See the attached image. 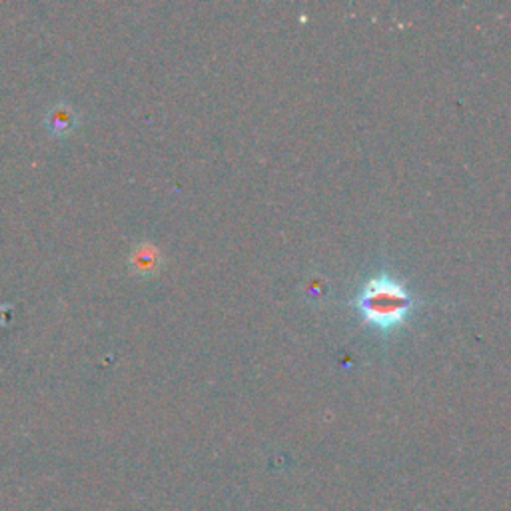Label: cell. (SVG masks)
<instances>
[{
    "mask_svg": "<svg viewBox=\"0 0 511 511\" xmlns=\"http://www.w3.org/2000/svg\"><path fill=\"white\" fill-rule=\"evenodd\" d=\"M416 300L409 290L388 276L372 278L359 290L356 306L364 320L382 332H390L406 322Z\"/></svg>",
    "mask_w": 511,
    "mask_h": 511,
    "instance_id": "cell-1",
    "label": "cell"
}]
</instances>
